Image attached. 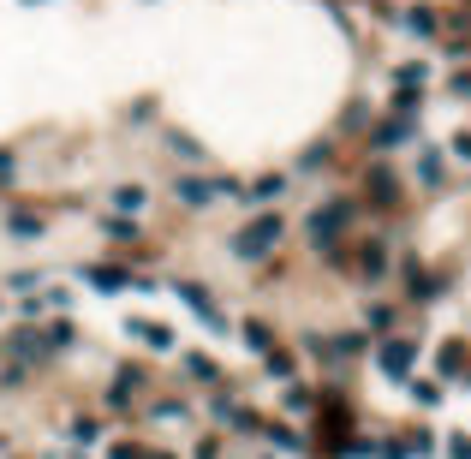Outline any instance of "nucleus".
<instances>
[{
  "instance_id": "nucleus-31",
  "label": "nucleus",
  "mask_w": 471,
  "mask_h": 459,
  "mask_svg": "<svg viewBox=\"0 0 471 459\" xmlns=\"http://www.w3.org/2000/svg\"><path fill=\"white\" fill-rule=\"evenodd\" d=\"M13 233H24V239H30V233H43V215H30V209H18V215H13Z\"/></svg>"
},
{
  "instance_id": "nucleus-25",
  "label": "nucleus",
  "mask_w": 471,
  "mask_h": 459,
  "mask_svg": "<svg viewBox=\"0 0 471 459\" xmlns=\"http://www.w3.org/2000/svg\"><path fill=\"white\" fill-rule=\"evenodd\" d=\"M143 197H149L143 186H120V191H114V209H120V215H138V209H143Z\"/></svg>"
},
{
  "instance_id": "nucleus-33",
  "label": "nucleus",
  "mask_w": 471,
  "mask_h": 459,
  "mask_svg": "<svg viewBox=\"0 0 471 459\" xmlns=\"http://www.w3.org/2000/svg\"><path fill=\"white\" fill-rule=\"evenodd\" d=\"M447 459H471V435H466V430L447 435Z\"/></svg>"
},
{
  "instance_id": "nucleus-14",
  "label": "nucleus",
  "mask_w": 471,
  "mask_h": 459,
  "mask_svg": "<svg viewBox=\"0 0 471 459\" xmlns=\"http://www.w3.org/2000/svg\"><path fill=\"white\" fill-rule=\"evenodd\" d=\"M6 346H13V352H18V364H43V359H48V340H43V334H36V329H18V334H13V340H6Z\"/></svg>"
},
{
  "instance_id": "nucleus-8",
  "label": "nucleus",
  "mask_w": 471,
  "mask_h": 459,
  "mask_svg": "<svg viewBox=\"0 0 471 459\" xmlns=\"http://www.w3.org/2000/svg\"><path fill=\"white\" fill-rule=\"evenodd\" d=\"M209 412L221 417V424H227V430H245V435L257 430V412H245V406L233 400V394H215V400H209Z\"/></svg>"
},
{
  "instance_id": "nucleus-29",
  "label": "nucleus",
  "mask_w": 471,
  "mask_h": 459,
  "mask_svg": "<svg viewBox=\"0 0 471 459\" xmlns=\"http://www.w3.org/2000/svg\"><path fill=\"white\" fill-rule=\"evenodd\" d=\"M466 370V352H459V340H447L442 346V376H459Z\"/></svg>"
},
{
  "instance_id": "nucleus-9",
  "label": "nucleus",
  "mask_w": 471,
  "mask_h": 459,
  "mask_svg": "<svg viewBox=\"0 0 471 459\" xmlns=\"http://www.w3.org/2000/svg\"><path fill=\"white\" fill-rule=\"evenodd\" d=\"M251 435H263V447H274V454H304V442H299L293 424H263V417H257V430H251Z\"/></svg>"
},
{
  "instance_id": "nucleus-3",
  "label": "nucleus",
  "mask_w": 471,
  "mask_h": 459,
  "mask_svg": "<svg viewBox=\"0 0 471 459\" xmlns=\"http://www.w3.org/2000/svg\"><path fill=\"white\" fill-rule=\"evenodd\" d=\"M221 197H239V179H173V203H186V209H215Z\"/></svg>"
},
{
  "instance_id": "nucleus-7",
  "label": "nucleus",
  "mask_w": 471,
  "mask_h": 459,
  "mask_svg": "<svg viewBox=\"0 0 471 459\" xmlns=\"http://www.w3.org/2000/svg\"><path fill=\"white\" fill-rule=\"evenodd\" d=\"M442 292V274H429L424 263H406V304H436Z\"/></svg>"
},
{
  "instance_id": "nucleus-6",
  "label": "nucleus",
  "mask_w": 471,
  "mask_h": 459,
  "mask_svg": "<svg viewBox=\"0 0 471 459\" xmlns=\"http://www.w3.org/2000/svg\"><path fill=\"white\" fill-rule=\"evenodd\" d=\"M126 340H143L149 352H173V329L168 322H149V316H126Z\"/></svg>"
},
{
  "instance_id": "nucleus-1",
  "label": "nucleus",
  "mask_w": 471,
  "mask_h": 459,
  "mask_svg": "<svg viewBox=\"0 0 471 459\" xmlns=\"http://www.w3.org/2000/svg\"><path fill=\"white\" fill-rule=\"evenodd\" d=\"M358 221V203L352 197H329V203H316L311 209V244L316 251H334L341 244V233Z\"/></svg>"
},
{
  "instance_id": "nucleus-2",
  "label": "nucleus",
  "mask_w": 471,
  "mask_h": 459,
  "mask_svg": "<svg viewBox=\"0 0 471 459\" xmlns=\"http://www.w3.org/2000/svg\"><path fill=\"white\" fill-rule=\"evenodd\" d=\"M281 233H286V221L274 215V209H269V215H257V221H245V227L233 233V257H239V263H263L274 244H281Z\"/></svg>"
},
{
  "instance_id": "nucleus-4",
  "label": "nucleus",
  "mask_w": 471,
  "mask_h": 459,
  "mask_svg": "<svg viewBox=\"0 0 471 459\" xmlns=\"http://www.w3.org/2000/svg\"><path fill=\"white\" fill-rule=\"evenodd\" d=\"M376 370L394 376V382H406V376L418 370V340H406V334H382V340H376Z\"/></svg>"
},
{
  "instance_id": "nucleus-18",
  "label": "nucleus",
  "mask_w": 471,
  "mask_h": 459,
  "mask_svg": "<svg viewBox=\"0 0 471 459\" xmlns=\"http://www.w3.org/2000/svg\"><path fill=\"white\" fill-rule=\"evenodd\" d=\"M412 36H436L442 30V18H436V6H406V18H400Z\"/></svg>"
},
{
  "instance_id": "nucleus-5",
  "label": "nucleus",
  "mask_w": 471,
  "mask_h": 459,
  "mask_svg": "<svg viewBox=\"0 0 471 459\" xmlns=\"http://www.w3.org/2000/svg\"><path fill=\"white\" fill-rule=\"evenodd\" d=\"M179 299L191 304V316H197V322H203L209 334H227V329H233L227 311H221V304L209 299V287H203V281H179Z\"/></svg>"
},
{
  "instance_id": "nucleus-37",
  "label": "nucleus",
  "mask_w": 471,
  "mask_h": 459,
  "mask_svg": "<svg viewBox=\"0 0 471 459\" xmlns=\"http://www.w3.org/2000/svg\"><path fill=\"white\" fill-rule=\"evenodd\" d=\"M143 459H173V454H168V447H143Z\"/></svg>"
},
{
  "instance_id": "nucleus-35",
  "label": "nucleus",
  "mask_w": 471,
  "mask_h": 459,
  "mask_svg": "<svg viewBox=\"0 0 471 459\" xmlns=\"http://www.w3.org/2000/svg\"><path fill=\"white\" fill-rule=\"evenodd\" d=\"M197 459H221V442H215V435H203V442H197Z\"/></svg>"
},
{
  "instance_id": "nucleus-24",
  "label": "nucleus",
  "mask_w": 471,
  "mask_h": 459,
  "mask_svg": "<svg viewBox=\"0 0 471 459\" xmlns=\"http://www.w3.org/2000/svg\"><path fill=\"white\" fill-rule=\"evenodd\" d=\"M394 84H400V90H418V96H424V84H429V66H424V60H418V66H400V72H394Z\"/></svg>"
},
{
  "instance_id": "nucleus-27",
  "label": "nucleus",
  "mask_w": 471,
  "mask_h": 459,
  "mask_svg": "<svg viewBox=\"0 0 471 459\" xmlns=\"http://www.w3.org/2000/svg\"><path fill=\"white\" fill-rule=\"evenodd\" d=\"M43 340H48V352H66V346L78 340V329H72V322H54V329H48Z\"/></svg>"
},
{
  "instance_id": "nucleus-32",
  "label": "nucleus",
  "mask_w": 471,
  "mask_h": 459,
  "mask_svg": "<svg viewBox=\"0 0 471 459\" xmlns=\"http://www.w3.org/2000/svg\"><path fill=\"white\" fill-rule=\"evenodd\" d=\"M186 370H191V376H197V382H215V364H209V359H203V352H191V359H186Z\"/></svg>"
},
{
  "instance_id": "nucleus-13",
  "label": "nucleus",
  "mask_w": 471,
  "mask_h": 459,
  "mask_svg": "<svg viewBox=\"0 0 471 459\" xmlns=\"http://www.w3.org/2000/svg\"><path fill=\"white\" fill-rule=\"evenodd\" d=\"M406 138H412V114H394V120H382V126L370 131L376 149H394V144H406Z\"/></svg>"
},
{
  "instance_id": "nucleus-26",
  "label": "nucleus",
  "mask_w": 471,
  "mask_h": 459,
  "mask_svg": "<svg viewBox=\"0 0 471 459\" xmlns=\"http://www.w3.org/2000/svg\"><path fill=\"white\" fill-rule=\"evenodd\" d=\"M281 406H286V412H311V387H304V382H286L281 387Z\"/></svg>"
},
{
  "instance_id": "nucleus-19",
  "label": "nucleus",
  "mask_w": 471,
  "mask_h": 459,
  "mask_svg": "<svg viewBox=\"0 0 471 459\" xmlns=\"http://www.w3.org/2000/svg\"><path fill=\"white\" fill-rule=\"evenodd\" d=\"M394 454H400V459H429V454H436V435H429V430H412V435H400V447H394Z\"/></svg>"
},
{
  "instance_id": "nucleus-17",
  "label": "nucleus",
  "mask_w": 471,
  "mask_h": 459,
  "mask_svg": "<svg viewBox=\"0 0 471 459\" xmlns=\"http://www.w3.org/2000/svg\"><path fill=\"white\" fill-rule=\"evenodd\" d=\"M90 287H101V292H126V287H149V281H131V274H120V269H90L84 274Z\"/></svg>"
},
{
  "instance_id": "nucleus-16",
  "label": "nucleus",
  "mask_w": 471,
  "mask_h": 459,
  "mask_svg": "<svg viewBox=\"0 0 471 459\" xmlns=\"http://www.w3.org/2000/svg\"><path fill=\"white\" fill-rule=\"evenodd\" d=\"M281 191H286V179H281V173H263V179L239 186V197H245V203H269V197H281Z\"/></svg>"
},
{
  "instance_id": "nucleus-12",
  "label": "nucleus",
  "mask_w": 471,
  "mask_h": 459,
  "mask_svg": "<svg viewBox=\"0 0 471 459\" xmlns=\"http://www.w3.org/2000/svg\"><path fill=\"white\" fill-rule=\"evenodd\" d=\"M358 274H364V281H382V274H388V244L382 239L358 244Z\"/></svg>"
},
{
  "instance_id": "nucleus-15",
  "label": "nucleus",
  "mask_w": 471,
  "mask_h": 459,
  "mask_svg": "<svg viewBox=\"0 0 471 459\" xmlns=\"http://www.w3.org/2000/svg\"><path fill=\"white\" fill-rule=\"evenodd\" d=\"M406 400L429 412V406H442L447 394H442V382H429V376H406Z\"/></svg>"
},
{
  "instance_id": "nucleus-30",
  "label": "nucleus",
  "mask_w": 471,
  "mask_h": 459,
  "mask_svg": "<svg viewBox=\"0 0 471 459\" xmlns=\"http://www.w3.org/2000/svg\"><path fill=\"white\" fill-rule=\"evenodd\" d=\"M186 412H191L186 394H179V400H156V417H161V424H173V417H186Z\"/></svg>"
},
{
  "instance_id": "nucleus-23",
  "label": "nucleus",
  "mask_w": 471,
  "mask_h": 459,
  "mask_svg": "<svg viewBox=\"0 0 471 459\" xmlns=\"http://www.w3.org/2000/svg\"><path fill=\"white\" fill-rule=\"evenodd\" d=\"M239 334H245V346H251L257 359H263V352H269V346H274V334L263 329V322H239Z\"/></svg>"
},
{
  "instance_id": "nucleus-10",
  "label": "nucleus",
  "mask_w": 471,
  "mask_h": 459,
  "mask_svg": "<svg viewBox=\"0 0 471 459\" xmlns=\"http://www.w3.org/2000/svg\"><path fill=\"white\" fill-rule=\"evenodd\" d=\"M364 191H376V209H394V203H400V186H394V173H388L382 161L364 173Z\"/></svg>"
},
{
  "instance_id": "nucleus-34",
  "label": "nucleus",
  "mask_w": 471,
  "mask_h": 459,
  "mask_svg": "<svg viewBox=\"0 0 471 459\" xmlns=\"http://www.w3.org/2000/svg\"><path fill=\"white\" fill-rule=\"evenodd\" d=\"M108 239H120V244H138V227H131V221H108Z\"/></svg>"
},
{
  "instance_id": "nucleus-28",
  "label": "nucleus",
  "mask_w": 471,
  "mask_h": 459,
  "mask_svg": "<svg viewBox=\"0 0 471 459\" xmlns=\"http://www.w3.org/2000/svg\"><path fill=\"white\" fill-rule=\"evenodd\" d=\"M108 459H143V442H131V435H114V442H108Z\"/></svg>"
},
{
  "instance_id": "nucleus-36",
  "label": "nucleus",
  "mask_w": 471,
  "mask_h": 459,
  "mask_svg": "<svg viewBox=\"0 0 471 459\" xmlns=\"http://www.w3.org/2000/svg\"><path fill=\"white\" fill-rule=\"evenodd\" d=\"M454 156H459V161H471V131H459V138H454Z\"/></svg>"
},
{
  "instance_id": "nucleus-21",
  "label": "nucleus",
  "mask_w": 471,
  "mask_h": 459,
  "mask_svg": "<svg viewBox=\"0 0 471 459\" xmlns=\"http://www.w3.org/2000/svg\"><path fill=\"white\" fill-rule=\"evenodd\" d=\"M364 334H394V304H364Z\"/></svg>"
},
{
  "instance_id": "nucleus-20",
  "label": "nucleus",
  "mask_w": 471,
  "mask_h": 459,
  "mask_svg": "<svg viewBox=\"0 0 471 459\" xmlns=\"http://www.w3.org/2000/svg\"><path fill=\"white\" fill-rule=\"evenodd\" d=\"M442 173H447V167H442V149H418V179H424L429 191L442 186Z\"/></svg>"
},
{
  "instance_id": "nucleus-11",
  "label": "nucleus",
  "mask_w": 471,
  "mask_h": 459,
  "mask_svg": "<svg viewBox=\"0 0 471 459\" xmlns=\"http://www.w3.org/2000/svg\"><path fill=\"white\" fill-rule=\"evenodd\" d=\"M143 382H149L143 370H120V376H114V387H108V406H114V412H120V406H131V400L143 394Z\"/></svg>"
},
{
  "instance_id": "nucleus-22",
  "label": "nucleus",
  "mask_w": 471,
  "mask_h": 459,
  "mask_svg": "<svg viewBox=\"0 0 471 459\" xmlns=\"http://www.w3.org/2000/svg\"><path fill=\"white\" fill-rule=\"evenodd\" d=\"M101 442V417H72V447Z\"/></svg>"
}]
</instances>
